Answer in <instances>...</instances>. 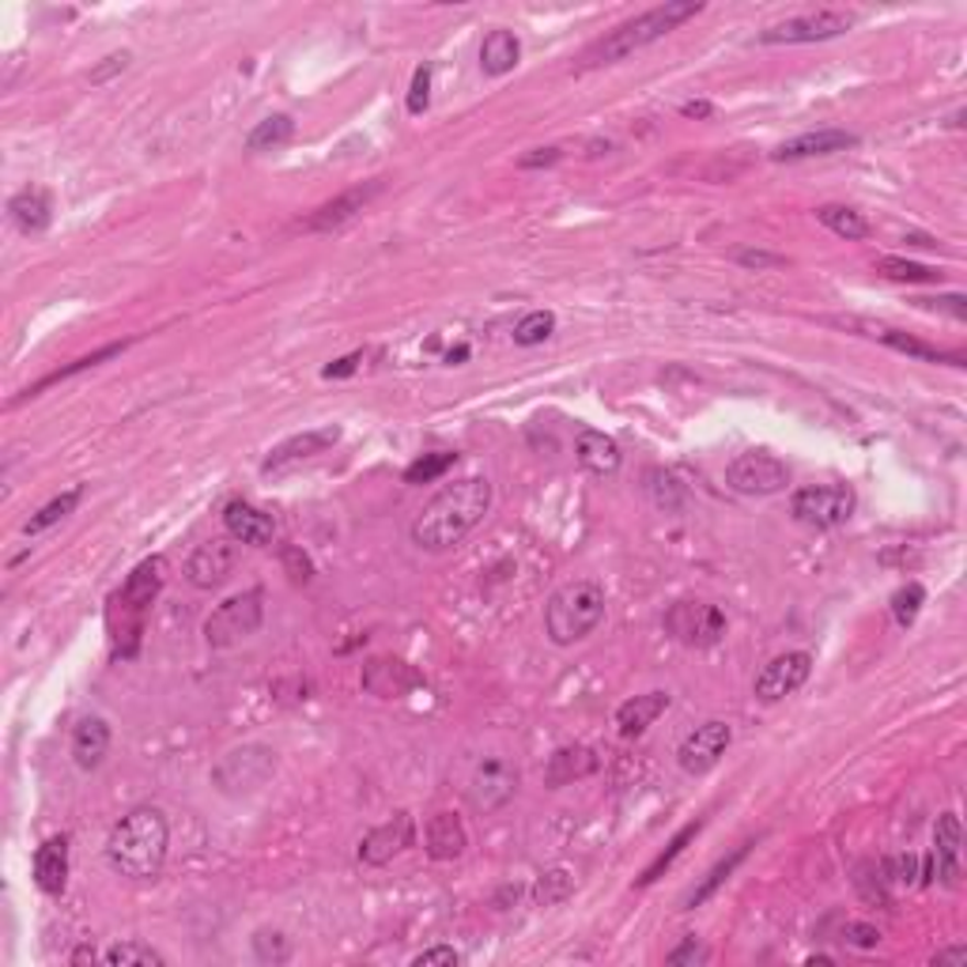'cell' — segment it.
I'll return each instance as SVG.
<instances>
[{"instance_id":"obj_31","label":"cell","mask_w":967,"mask_h":967,"mask_svg":"<svg viewBox=\"0 0 967 967\" xmlns=\"http://www.w3.org/2000/svg\"><path fill=\"white\" fill-rule=\"evenodd\" d=\"M748 858V843L745 846H737V851L730 854V858H722L719 866L711 869V874H707L703 880H699V885L692 888V892H688V900H685V911H696V907H703L707 900H711L714 892H719V888L725 885V880H730L733 874H737V866L741 862Z\"/></svg>"},{"instance_id":"obj_15","label":"cell","mask_w":967,"mask_h":967,"mask_svg":"<svg viewBox=\"0 0 967 967\" xmlns=\"http://www.w3.org/2000/svg\"><path fill=\"white\" fill-rule=\"evenodd\" d=\"M235 564H238L235 537H215V541H204L201 548L189 556L186 578L197 586V590H215V586L227 582L231 571H235Z\"/></svg>"},{"instance_id":"obj_42","label":"cell","mask_w":967,"mask_h":967,"mask_svg":"<svg viewBox=\"0 0 967 967\" xmlns=\"http://www.w3.org/2000/svg\"><path fill=\"white\" fill-rule=\"evenodd\" d=\"M877 869H880V877H885V885H896V888H911V885H919V877H922L914 854H892V858H885Z\"/></svg>"},{"instance_id":"obj_16","label":"cell","mask_w":967,"mask_h":967,"mask_svg":"<svg viewBox=\"0 0 967 967\" xmlns=\"http://www.w3.org/2000/svg\"><path fill=\"white\" fill-rule=\"evenodd\" d=\"M412 840H416V824H412L409 813H397L386 824L370 827L367 835L359 840V862L363 866H386L393 862L401 851H409Z\"/></svg>"},{"instance_id":"obj_6","label":"cell","mask_w":967,"mask_h":967,"mask_svg":"<svg viewBox=\"0 0 967 967\" xmlns=\"http://www.w3.org/2000/svg\"><path fill=\"white\" fill-rule=\"evenodd\" d=\"M262 620H265V590L254 586V590L235 593V598L215 604L212 616L204 620V638H209V646H215V651H227V646L242 643V638L257 635Z\"/></svg>"},{"instance_id":"obj_25","label":"cell","mask_w":967,"mask_h":967,"mask_svg":"<svg viewBox=\"0 0 967 967\" xmlns=\"http://www.w3.org/2000/svg\"><path fill=\"white\" fill-rule=\"evenodd\" d=\"M423 843H427V854L435 862H454V858H462L465 846H469V832H465V824L457 813H435L427 820Z\"/></svg>"},{"instance_id":"obj_50","label":"cell","mask_w":967,"mask_h":967,"mask_svg":"<svg viewBox=\"0 0 967 967\" xmlns=\"http://www.w3.org/2000/svg\"><path fill=\"white\" fill-rule=\"evenodd\" d=\"M737 265H745V269H779V265H786L782 254H764V249H737Z\"/></svg>"},{"instance_id":"obj_46","label":"cell","mask_w":967,"mask_h":967,"mask_svg":"<svg viewBox=\"0 0 967 967\" xmlns=\"http://www.w3.org/2000/svg\"><path fill=\"white\" fill-rule=\"evenodd\" d=\"M427 102H431V65H420L416 73H412V88H409L404 107H409V114H423Z\"/></svg>"},{"instance_id":"obj_28","label":"cell","mask_w":967,"mask_h":967,"mask_svg":"<svg viewBox=\"0 0 967 967\" xmlns=\"http://www.w3.org/2000/svg\"><path fill=\"white\" fill-rule=\"evenodd\" d=\"M8 215H12V223L23 231V235H38V231L49 227V220H54V201H49L46 189H20V193L8 201Z\"/></svg>"},{"instance_id":"obj_8","label":"cell","mask_w":967,"mask_h":967,"mask_svg":"<svg viewBox=\"0 0 967 967\" xmlns=\"http://www.w3.org/2000/svg\"><path fill=\"white\" fill-rule=\"evenodd\" d=\"M665 632L680 646L707 651V646H719L725 638V612L711 601H677L665 612Z\"/></svg>"},{"instance_id":"obj_38","label":"cell","mask_w":967,"mask_h":967,"mask_svg":"<svg viewBox=\"0 0 967 967\" xmlns=\"http://www.w3.org/2000/svg\"><path fill=\"white\" fill-rule=\"evenodd\" d=\"M552 333H556V314H552V310H530V314L514 325V344H522V348H537V344L548 341Z\"/></svg>"},{"instance_id":"obj_19","label":"cell","mask_w":967,"mask_h":967,"mask_svg":"<svg viewBox=\"0 0 967 967\" xmlns=\"http://www.w3.org/2000/svg\"><path fill=\"white\" fill-rule=\"evenodd\" d=\"M858 144L854 133H843V129H816V133H801L793 141H786L782 148L771 152L775 163H798V159H816V155H832V152H846Z\"/></svg>"},{"instance_id":"obj_60","label":"cell","mask_w":967,"mask_h":967,"mask_svg":"<svg viewBox=\"0 0 967 967\" xmlns=\"http://www.w3.org/2000/svg\"><path fill=\"white\" fill-rule=\"evenodd\" d=\"M465 356H469V348H465V344H462V348H454L451 356H446V363H451V367H454V363H462Z\"/></svg>"},{"instance_id":"obj_43","label":"cell","mask_w":967,"mask_h":967,"mask_svg":"<svg viewBox=\"0 0 967 967\" xmlns=\"http://www.w3.org/2000/svg\"><path fill=\"white\" fill-rule=\"evenodd\" d=\"M454 462H457V454H423V457H416V462L409 465V469H404V484L438 480L446 469H454Z\"/></svg>"},{"instance_id":"obj_40","label":"cell","mask_w":967,"mask_h":967,"mask_svg":"<svg viewBox=\"0 0 967 967\" xmlns=\"http://www.w3.org/2000/svg\"><path fill=\"white\" fill-rule=\"evenodd\" d=\"M102 964H110V967H159V964H167L163 960L159 953H155L152 945H141V941H125V945H114V948H107V953H102Z\"/></svg>"},{"instance_id":"obj_29","label":"cell","mask_w":967,"mask_h":967,"mask_svg":"<svg viewBox=\"0 0 967 967\" xmlns=\"http://www.w3.org/2000/svg\"><path fill=\"white\" fill-rule=\"evenodd\" d=\"M665 711H669V692H643V696L627 699V703H620L616 725L624 737H638V733L651 730Z\"/></svg>"},{"instance_id":"obj_30","label":"cell","mask_w":967,"mask_h":967,"mask_svg":"<svg viewBox=\"0 0 967 967\" xmlns=\"http://www.w3.org/2000/svg\"><path fill=\"white\" fill-rule=\"evenodd\" d=\"M518 60H522V42H518L514 31L499 27L491 31L488 38L480 42V68L488 76H507L518 68Z\"/></svg>"},{"instance_id":"obj_39","label":"cell","mask_w":967,"mask_h":967,"mask_svg":"<svg viewBox=\"0 0 967 967\" xmlns=\"http://www.w3.org/2000/svg\"><path fill=\"white\" fill-rule=\"evenodd\" d=\"M877 273L888 276V280H900V284H937L941 280L937 269L919 265V262H903V257H880Z\"/></svg>"},{"instance_id":"obj_18","label":"cell","mask_w":967,"mask_h":967,"mask_svg":"<svg viewBox=\"0 0 967 967\" xmlns=\"http://www.w3.org/2000/svg\"><path fill=\"white\" fill-rule=\"evenodd\" d=\"M378 189H382V181H370V186H356V189H348V193L333 197V201H325L318 212H310L302 227L318 231V235H330V231L356 220V215L370 204V197H378Z\"/></svg>"},{"instance_id":"obj_36","label":"cell","mask_w":967,"mask_h":967,"mask_svg":"<svg viewBox=\"0 0 967 967\" xmlns=\"http://www.w3.org/2000/svg\"><path fill=\"white\" fill-rule=\"evenodd\" d=\"M121 348H125V344H107V348L91 352V356H80L76 363H68V367H60V370H54V375H46V378H42V382L27 386V390H23V397H20V401H27V397H38L42 390H46V386L60 382V378H73V375H80V370H88V367H99V363H107V359L121 356Z\"/></svg>"},{"instance_id":"obj_45","label":"cell","mask_w":967,"mask_h":967,"mask_svg":"<svg viewBox=\"0 0 967 967\" xmlns=\"http://www.w3.org/2000/svg\"><path fill=\"white\" fill-rule=\"evenodd\" d=\"M254 953L262 964H284L288 960V941H284V934H276V930H257Z\"/></svg>"},{"instance_id":"obj_20","label":"cell","mask_w":967,"mask_h":967,"mask_svg":"<svg viewBox=\"0 0 967 967\" xmlns=\"http://www.w3.org/2000/svg\"><path fill=\"white\" fill-rule=\"evenodd\" d=\"M223 525H227V537H235L238 544H249V548H265L276 537V522L273 514L257 511L249 503H227L223 507Z\"/></svg>"},{"instance_id":"obj_4","label":"cell","mask_w":967,"mask_h":967,"mask_svg":"<svg viewBox=\"0 0 967 967\" xmlns=\"http://www.w3.org/2000/svg\"><path fill=\"white\" fill-rule=\"evenodd\" d=\"M703 12V4L699 0H665V4L658 8H646V12L632 15V20H624L616 31H609L601 42H593L590 49H586V68H598V65H616V60L632 57L638 54V49L654 46L658 38H665L669 31H677L680 23L696 20V15Z\"/></svg>"},{"instance_id":"obj_54","label":"cell","mask_w":967,"mask_h":967,"mask_svg":"<svg viewBox=\"0 0 967 967\" xmlns=\"http://www.w3.org/2000/svg\"><path fill=\"white\" fill-rule=\"evenodd\" d=\"M919 307H934V310H948L953 318H967V299L964 296H945V299H919Z\"/></svg>"},{"instance_id":"obj_24","label":"cell","mask_w":967,"mask_h":967,"mask_svg":"<svg viewBox=\"0 0 967 967\" xmlns=\"http://www.w3.org/2000/svg\"><path fill=\"white\" fill-rule=\"evenodd\" d=\"M34 885L46 896H60L68 885V840L54 835L34 851Z\"/></svg>"},{"instance_id":"obj_9","label":"cell","mask_w":967,"mask_h":967,"mask_svg":"<svg viewBox=\"0 0 967 967\" xmlns=\"http://www.w3.org/2000/svg\"><path fill=\"white\" fill-rule=\"evenodd\" d=\"M518 779H522V775H518V764L511 756L503 753L484 756L477 759V767H473L465 798H469V805L477 809V813H499L518 793Z\"/></svg>"},{"instance_id":"obj_13","label":"cell","mask_w":967,"mask_h":967,"mask_svg":"<svg viewBox=\"0 0 967 967\" xmlns=\"http://www.w3.org/2000/svg\"><path fill=\"white\" fill-rule=\"evenodd\" d=\"M733 741V725L722 719H711L703 725H696L677 748V764L685 775H707L711 767H719V759L725 756Z\"/></svg>"},{"instance_id":"obj_35","label":"cell","mask_w":967,"mask_h":967,"mask_svg":"<svg viewBox=\"0 0 967 967\" xmlns=\"http://www.w3.org/2000/svg\"><path fill=\"white\" fill-rule=\"evenodd\" d=\"M291 133H296V121H291L288 114H273V118L257 121V125L249 129L246 148H249V152H273V148H284V144L291 141Z\"/></svg>"},{"instance_id":"obj_21","label":"cell","mask_w":967,"mask_h":967,"mask_svg":"<svg viewBox=\"0 0 967 967\" xmlns=\"http://www.w3.org/2000/svg\"><path fill=\"white\" fill-rule=\"evenodd\" d=\"M960 846H964V827L956 813H941L934 824V866L937 877L948 888L960 885Z\"/></svg>"},{"instance_id":"obj_48","label":"cell","mask_w":967,"mask_h":967,"mask_svg":"<svg viewBox=\"0 0 967 967\" xmlns=\"http://www.w3.org/2000/svg\"><path fill=\"white\" fill-rule=\"evenodd\" d=\"M457 964H462V953L451 945L423 948L420 956H412V967H457Z\"/></svg>"},{"instance_id":"obj_55","label":"cell","mask_w":967,"mask_h":967,"mask_svg":"<svg viewBox=\"0 0 967 967\" xmlns=\"http://www.w3.org/2000/svg\"><path fill=\"white\" fill-rule=\"evenodd\" d=\"M125 65H129V54H110V57L102 60V65H99V68H95V73H91V84H107L110 76H114V73H121V68H125Z\"/></svg>"},{"instance_id":"obj_53","label":"cell","mask_w":967,"mask_h":967,"mask_svg":"<svg viewBox=\"0 0 967 967\" xmlns=\"http://www.w3.org/2000/svg\"><path fill=\"white\" fill-rule=\"evenodd\" d=\"M665 960H669V964H699V960H707V948L699 945L696 937H685V945L673 948V953L665 956Z\"/></svg>"},{"instance_id":"obj_37","label":"cell","mask_w":967,"mask_h":967,"mask_svg":"<svg viewBox=\"0 0 967 967\" xmlns=\"http://www.w3.org/2000/svg\"><path fill=\"white\" fill-rule=\"evenodd\" d=\"M699 827H703V820H692V824H685V827H680V832H677V835H673V840H669V846H665V851L658 854V858L651 862V869H646V874L638 877V885H643V888H646V885H654V880H658V877L665 874V869H669L673 862H677L680 854L688 851V843H692L696 835H699Z\"/></svg>"},{"instance_id":"obj_57","label":"cell","mask_w":967,"mask_h":967,"mask_svg":"<svg viewBox=\"0 0 967 967\" xmlns=\"http://www.w3.org/2000/svg\"><path fill=\"white\" fill-rule=\"evenodd\" d=\"M934 964H937V967H956V964H967V948H964V945H953V948H945V953H937V956H934Z\"/></svg>"},{"instance_id":"obj_44","label":"cell","mask_w":967,"mask_h":967,"mask_svg":"<svg viewBox=\"0 0 967 967\" xmlns=\"http://www.w3.org/2000/svg\"><path fill=\"white\" fill-rule=\"evenodd\" d=\"M646 491H651V499L658 507H680V488H677V477H673V473H662V469H654V473H646Z\"/></svg>"},{"instance_id":"obj_1","label":"cell","mask_w":967,"mask_h":967,"mask_svg":"<svg viewBox=\"0 0 967 967\" xmlns=\"http://www.w3.org/2000/svg\"><path fill=\"white\" fill-rule=\"evenodd\" d=\"M491 511V484L484 477H469L446 484L435 499L412 522V541L423 552H446L462 544Z\"/></svg>"},{"instance_id":"obj_12","label":"cell","mask_w":967,"mask_h":967,"mask_svg":"<svg viewBox=\"0 0 967 967\" xmlns=\"http://www.w3.org/2000/svg\"><path fill=\"white\" fill-rule=\"evenodd\" d=\"M276 771V753L265 745H242L235 753H227L220 759V767L212 771V782L220 786L223 793H249L257 786L269 782V775Z\"/></svg>"},{"instance_id":"obj_59","label":"cell","mask_w":967,"mask_h":967,"mask_svg":"<svg viewBox=\"0 0 967 967\" xmlns=\"http://www.w3.org/2000/svg\"><path fill=\"white\" fill-rule=\"evenodd\" d=\"M95 960H99V953H95L91 945H84V948H76V953H73V964H95Z\"/></svg>"},{"instance_id":"obj_58","label":"cell","mask_w":967,"mask_h":967,"mask_svg":"<svg viewBox=\"0 0 967 967\" xmlns=\"http://www.w3.org/2000/svg\"><path fill=\"white\" fill-rule=\"evenodd\" d=\"M680 114H685V118H711L714 107H711V102H685V107H680Z\"/></svg>"},{"instance_id":"obj_52","label":"cell","mask_w":967,"mask_h":967,"mask_svg":"<svg viewBox=\"0 0 967 967\" xmlns=\"http://www.w3.org/2000/svg\"><path fill=\"white\" fill-rule=\"evenodd\" d=\"M284 567L291 571V582H310V575H314L310 559L299 548H284Z\"/></svg>"},{"instance_id":"obj_27","label":"cell","mask_w":967,"mask_h":967,"mask_svg":"<svg viewBox=\"0 0 967 967\" xmlns=\"http://www.w3.org/2000/svg\"><path fill=\"white\" fill-rule=\"evenodd\" d=\"M598 771V756L590 753V748L582 745H567V748H556V753L548 756V767H544V782L552 786V790H559V786H571L578 779H586V775Z\"/></svg>"},{"instance_id":"obj_11","label":"cell","mask_w":967,"mask_h":967,"mask_svg":"<svg viewBox=\"0 0 967 967\" xmlns=\"http://www.w3.org/2000/svg\"><path fill=\"white\" fill-rule=\"evenodd\" d=\"M725 484H730L737 496H756V499L779 496V491H786V484H790V469H786V462H779L775 454L748 451L725 465Z\"/></svg>"},{"instance_id":"obj_3","label":"cell","mask_w":967,"mask_h":967,"mask_svg":"<svg viewBox=\"0 0 967 967\" xmlns=\"http://www.w3.org/2000/svg\"><path fill=\"white\" fill-rule=\"evenodd\" d=\"M163 582H167V559L152 556L144 559V564H136L125 582H121V590L110 598L107 624H110V638H114L118 658H133L136 654L144 635V620H148Z\"/></svg>"},{"instance_id":"obj_51","label":"cell","mask_w":967,"mask_h":967,"mask_svg":"<svg viewBox=\"0 0 967 967\" xmlns=\"http://www.w3.org/2000/svg\"><path fill=\"white\" fill-rule=\"evenodd\" d=\"M559 159H564V152H559V148H533L530 155H522V159H518V167H522V170H541V167H556Z\"/></svg>"},{"instance_id":"obj_10","label":"cell","mask_w":967,"mask_h":967,"mask_svg":"<svg viewBox=\"0 0 967 967\" xmlns=\"http://www.w3.org/2000/svg\"><path fill=\"white\" fill-rule=\"evenodd\" d=\"M858 23L854 12H843V8H820V12L809 15H793V20H782L775 27H767L759 34V42L767 46H801V42H827V38H840Z\"/></svg>"},{"instance_id":"obj_23","label":"cell","mask_w":967,"mask_h":967,"mask_svg":"<svg viewBox=\"0 0 967 967\" xmlns=\"http://www.w3.org/2000/svg\"><path fill=\"white\" fill-rule=\"evenodd\" d=\"M416 685H420V677L412 673V665H404L397 658H375V662H367V669H363V688L378 699H397Z\"/></svg>"},{"instance_id":"obj_7","label":"cell","mask_w":967,"mask_h":967,"mask_svg":"<svg viewBox=\"0 0 967 967\" xmlns=\"http://www.w3.org/2000/svg\"><path fill=\"white\" fill-rule=\"evenodd\" d=\"M854 507L858 499L846 484H813V488L793 491L790 499V514L809 530H840L843 522H851Z\"/></svg>"},{"instance_id":"obj_33","label":"cell","mask_w":967,"mask_h":967,"mask_svg":"<svg viewBox=\"0 0 967 967\" xmlns=\"http://www.w3.org/2000/svg\"><path fill=\"white\" fill-rule=\"evenodd\" d=\"M80 499H84V488H80V484H76V488H68V491H65V496L49 499V503L42 507V511H34V514H31V522L23 525V533H27V537H38V533L54 530L57 522H65V518L73 514L76 507H80Z\"/></svg>"},{"instance_id":"obj_41","label":"cell","mask_w":967,"mask_h":967,"mask_svg":"<svg viewBox=\"0 0 967 967\" xmlns=\"http://www.w3.org/2000/svg\"><path fill=\"white\" fill-rule=\"evenodd\" d=\"M922 604H926V590H922V582H907L900 586V590L892 593V616L900 627H911L914 620H919Z\"/></svg>"},{"instance_id":"obj_26","label":"cell","mask_w":967,"mask_h":967,"mask_svg":"<svg viewBox=\"0 0 967 967\" xmlns=\"http://www.w3.org/2000/svg\"><path fill=\"white\" fill-rule=\"evenodd\" d=\"M110 753V725L99 714H88V719L76 722L73 730V759L80 771H95L102 767V759Z\"/></svg>"},{"instance_id":"obj_34","label":"cell","mask_w":967,"mask_h":967,"mask_svg":"<svg viewBox=\"0 0 967 967\" xmlns=\"http://www.w3.org/2000/svg\"><path fill=\"white\" fill-rule=\"evenodd\" d=\"M877 336L888 344V348L903 352V356H911V359H922V363H953V367H960V363H964V356H956V352H941V348H934V344L914 341V336H907L900 330H877Z\"/></svg>"},{"instance_id":"obj_14","label":"cell","mask_w":967,"mask_h":967,"mask_svg":"<svg viewBox=\"0 0 967 967\" xmlns=\"http://www.w3.org/2000/svg\"><path fill=\"white\" fill-rule=\"evenodd\" d=\"M809 673H813V654L805 651H786L779 654V658H771L759 669L756 677V696L764 699V703H779V699L793 696L801 685L809 680Z\"/></svg>"},{"instance_id":"obj_17","label":"cell","mask_w":967,"mask_h":967,"mask_svg":"<svg viewBox=\"0 0 967 967\" xmlns=\"http://www.w3.org/2000/svg\"><path fill=\"white\" fill-rule=\"evenodd\" d=\"M341 443V427H314V431H302V435L284 438L280 446H273L269 457L262 462V473H284L288 465H299L314 454H325L330 446Z\"/></svg>"},{"instance_id":"obj_49","label":"cell","mask_w":967,"mask_h":967,"mask_svg":"<svg viewBox=\"0 0 967 967\" xmlns=\"http://www.w3.org/2000/svg\"><path fill=\"white\" fill-rule=\"evenodd\" d=\"M843 941H851V945H858V948H877L880 945V930L869 926V922H846Z\"/></svg>"},{"instance_id":"obj_2","label":"cell","mask_w":967,"mask_h":967,"mask_svg":"<svg viewBox=\"0 0 967 967\" xmlns=\"http://www.w3.org/2000/svg\"><path fill=\"white\" fill-rule=\"evenodd\" d=\"M170 846V824L163 809L141 805L121 816L107 840V866L129 880H155L163 874Z\"/></svg>"},{"instance_id":"obj_47","label":"cell","mask_w":967,"mask_h":967,"mask_svg":"<svg viewBox=\"0 0 967 967\" xmlns=\"http://www.w3.org/2000/svg\"><path fill=\"white\" fill-rule=\"evenodd\" d=\"M567 892H571V877H567L564 869H552V874H544L541 885H537V900L544 907L556 903V900H564Z\"/></svg>"},{"instance_id":"obj_56","label":"cell","mask_w":967,"mask_h":967,"mask_svg":"<svg viewBox=\"0 0 967 967\" xmlns=\"http://www.w3.org/2000/svg\"><path fill=\"white\" fill-rule=\"evenodd\" d=\"M359 363H363V352H352V356H344V359L330 363V367L322 370V378H344V375H352V370H356Z\"/></svg>"},{"instance_id":"obj_5","label":"cell","mask_w":967,"mask_h":967,"mask_svg":"<svg viewBox=\"0 0 967 967\" xmlns=\"http://www.w3.org/2000/svg\"><path fill=\"white\" fill-rule=\"evenodd\" d=\"M604 620V590L598 582H567L544 604V632L556 646H575Z\"/></svg>"},{"instance_id":"obj_32","label":"cell","mask_w":967,"mask_h":967,"mask_svg":"<svg viewBox=\"0 0 967 967\" xmlns=\"http://www.w3.org/2000/svg\"><path fill=\"white\" fill-rule=\"evenodd\" d=\"M816 220L824 223V227L832 231V235H840V238H846V242H862V238H869V223H866V215L854 212V209H846V204H820V209H816Z\"/></svg>"},{"instance_id":"obj_22","label":"cell","mask_w":967,"mask_h":967,"mask_svg":"<svg viewBox=\"0 0 967 967\" xmlns=\"http://www.w3.org/2000/svg\"><path fill=\"white\" fill-rule=\"evenodd\" d=\"M575 457L593 477H612V473L620 469V462H624L616 438H609L604 431H593V427H582L575 435Z\"/></svg>"}]
</instances>
